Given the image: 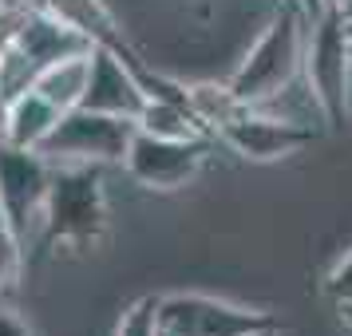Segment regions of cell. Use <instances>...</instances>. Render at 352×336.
Instances as JSON below:
<instances>
[{"mask_svg": "<svg viewBox=\"0 0 352 336\" xmlns=\"http://www.w3.org/2000/svg\"><path fill=\"white\" fill-rule=\"evenodd\" d=\"M340 4H344V0H324V8H340Z\"/></svg>", "mask_w": 352, "mask_h": 336, "instance_id": "cell-27", "label": "cell"}, {"mask_svg": "<svg viewBox=\"0 0 352 336\" xmlns=\"http://www.w3.org/2000/svg\"><path fill=\"white\" fill-rule=\"evenodd\" d=\"M210 155V139H155L135 131L127 150V170L151 190H178L194 182Z\"/></svg>", "mask_w": 352, "mask_h": 336, "instance_id": "cell-7", "label": "cell"}, {"mask_svg": "<svg viewBox=\"0 0 352 336\" xmlns=\"http://www.w3.org/2000/svg\"><path fill=\"white\" fill-rule=\"evenodd\" d=\"M293 4L305 12V20H320V12H324V0H293Z\"/></svg>", "mask_w": 352, "mask_h": 336, "instance_id": "cell-22", "label": "cell"}, {"mask_svg": "<svg viewBox=\"0 0 352 336\" xmlns=\"http://www.w3.org/2000/svg\"><path fill=\"white\" fill-rule=\"evenodd\" d=\"M32 4L44 8V12H52V16H60L72 28H80L99 48H123V36H119L115 16L107 12L103 0H32Z\"/></svg>", "mask_w": 352, "mask_h": 336, "instance_id": "cell-12", "label": "cell"}, {"mask_svg": "<svg viewBox=\"0 0 352 336\" xmlns=\"http://www.w3.org/2000/svg\"><path fill=\"white\" fill-rule=\"evenodd\" d=\"M44 222H48L52 238L67 241V245H91L103 238L107 206H103V186H99L96 166H64L52 175Z\"/></svg>", "mask_w": 352, "mask_h": 336, "instance_id": "cell-4", "label": "cell"}, {"mask_svg": "<svg viewBox=\"0 0 352 336\" xmlns=\"http://www.w3.org/2000/svg\"><path fill=\"white\" fill-rule=\"evenodd\" d=\"M305 80L313 91V103L320 107L324 123L340 131L349 123V87H352V40L344 32V12L324 8L320 20H313V36L305 40Z\"/></svg>", "mask_w": 352, "mask_h": 336, "instance_id": "cell-2", "label": "cell"}, {"mask_svg": "<svg viewBox=\"0 0 352 336\" xmlns=\"http://www.w3.org/2000/svg\"><path fill=\"white\" fill-rule=\"evenodd\" d=\"M91 52H87V56H67V60H60V64H48L40 76H36V91L48 99V103H56L60 111L83 107V96H87V71H91Z\"/></svg>", "mask_w": 352, "mask_h": 336, "instance_id": "cell-13", "label": "cell"}, {"mask_svg": "<svg viewBox=\"0 0 352 336\" xmlns=\"http://www.w3.org/2000/svg\"><path fill=\"white\" fill-rule=\"evenodd\" d=\"M301 8L289 0L281 4L273 20L265 24V32L254 40V48L245 52V60L238 64V71L230 76V91L254 107L265 103L277 91H285L297 80V71H305V28H301Z\"/></svg>", "mask_w": 352, "mask_h": 336, "instance_id": "cell-1", "label": "cell"}, {"mask_svg": "<svg viewBox=\"0 0 352 336\" xmlns=\"http://www.w3.org/2000/svg\"><path fill=\"white\" fill-rule=\"evenodd\" d=\"M324 293H329L336 304L352 301V249H344V257L329 269V277H324Z\"/></svg>", "mask_w": 352, "mask_h": 336, "instance_id": "cell-20", "label": "cell"}, {"mask_svg": "<svg viewBox=\"0 0 352 336\" xmlns=\"http://www.w3.org/2000/svg\"><path fill=\"white\" fill-rule=\"evenodd\" d=\"M135 123L119 115H103L91 107L64 111L40 155L56 166H103V162H127Z\"/></svg>", "mask_w": 352, "mask_h": 336, "instance_id": "cell-3", "label": "cell"}, {"mask_svg": "<svg viewBox=\"0 0 352 336\" xmlns=\"http://www.w3.org/2000/svg\"><path fill=\"white\" fill-rule=\"evenodd\" d=\"M36 76H40V64H36V60H28L16 44L0 56V91H4L8 99L28 96V91L36 87Z\"/></svg>", "mask_w": 352, "mask_h": 336, "instance_id": "cell-16", "label": "cell"}, {"mask_svg": "<svg viewBox=\"0 0 352 336\" xmlns=\"http://www.w3.org/2000/svg\"><path fill=\"white\" fill-rule=\"evenodd\" d=\"M0 336H32V333H28V324H24L16 313L0 309Z\"/></svg>", "mask_w": 352, "mask_h": 336, "instance_id": "cell-21", "label": "cell"}, {"mask_svg": "<svg viewBox=\"0 0 352 336\" xmlns=\"http://www.w3.org/2000/svg\"><path fill=\"white\" fill-rule=\"evenodd\" d=\"M277 317L206 293H170L159 304V336H250L273 328Z\"/></svg>", "mask_w": 352, "mask_h": 336, "instance_id": "cell-5", "label": "cell"}, {"mask_svg": "<svg viewBox=\"0 0 352 336\" xmlns=\"http://www.w3.org/2000/svg\"><path fill=\"white\" fill-rule=\"evenodd\" d=\"M146 87L135 71V56L123 48H96L91 52V71H87V96L83 107L103 115H119V119H139L146 107Z\"/></svg>", "mask_w": 352, "mask_h": 336, "instance_id": "cell-9", "label": "cell"}, {"mask_svg": "<svg viewBox=\"0 0 352 336\" xmlns=\"http://www.w3.org/2000/svg\"><path fill=\"white\" fill-rule=\"evenodd\" d=\"M336 309H340V320L349 324V333H352V301L349 304H336Z\"/></svg>", "mask_w": 352, "mask_h": 336, "instance_id": "cell-24", "label": "cell"}, {"mask_svg": "<svg viewBox=\"0 0 352 336\" xmlns=\"http://www.w3.org/2000/svg\"><path fill=\"white\" fill-rule=\"evenodd\" d=\"M250 336H281V324H273V328H261V333H250Z\"/></svg>", "mask_w": 352, "mask_h": 336, "instance_id": "cell-25", "label": "cell"}, {"mask_svg": "<svg viewBox=\"0 0 352 336\" xmlns=\"http://www.w3.org/2000/svg\"><path fill=\"white\" fill-rule=\"evenodd\" d=\"M60 107L48 103V99L40 96V91H28V96L12 99V111H8V131H4V143L12 146H24V150H40V146L48 143V135L56 131L60 123Z\"/></svg>", "mask_w": 352, "mask_h": 336, "instance_id": "cell-11", "label": "cell"}, {"mask_svg": "<svg viewBox=\"0 0 352 336\" xmlns=\"http://www.w3.org/2000/svg\"><path fill=\"white\" fill-rule=\"evenodd\" d=\"M135 131L155 135V139H210V131L194 119V111L182 99H162L151 96L143 115L135 119Z\"/></svg>", "mask_w": 352, "mask_h": 336, "instance_id": "cell-14", "label": "cell"}, {"mask_svg": "<svg viewBox=\"0 0 352 336\" xmlns=\"http://www.w3.org/2000/svg\"><path fill=\"white\" fill-rule=\"evenodd\" d=\"M186 103H190L194 119H198L210 135L218 127H226L234 115L245 111V103L230 91V83H194V87H186Z\"/></svg>", "mask_w": 352, "mask_h": 336, "instance_id": "cell-15", "label": "cell"}, {"mask_svg": "<svg viewBox=\"0 0 352 336\" xmlns=\"http://www.w3.org/2000/svg\"><path fill=\"white\" fill-rule=\"evenodd\" d=\"M52 190V162L40 150L0 143V214L12 222L20 238L32 222H44Z\"/></svg>", "mask_w": 352, "mask_h": 336, "instance_id": "cell-6", "label": "cell"}, {"mask_svg": "<svg viewBox=\"0 0 352 336\" xmlns=\"http://www.w3.org/2000/svg\"><path fill=\"white\" fill-rule=\"evenodd\" d=\"M344 32H349V40H352V16H349V20H344Z\"/></svg>", "mask_w": 352, "mask_h": 336, "instance_id": "cell-28", "label": "cell"}, {"mask_svg": "<svg viewBox=\"0 0 352 336\" xmlns=\"http://www.w3.org/2000/svg\"><path fill=\"white\" fill-rule=\"evenodd\" d=\"M24 273V238H20L12 222L0 214V293L12 289Z\"/></svg>", "mask_w": 352, "mask_h": 336, "instance_id": "cell-17", "label": "cell"}, {"mask_svg": "<svg viewBox=\"0 0 352 336\" xmlns=\"http://www.w3.org/2000/svg\"><path fill=\"white\" fill-rule=\"evenodd\" d=\"M340 12H344V20L352 16V0H344V4H340Z\"/></svg>", "mask_w": 352, "mask_h": 336, "instance_id": "cell-26", "label": "cell"}, {"mask_svg": "<svg viewBox=\"0 0 352 336\" xmlns=\"http://www.w3.org/2000/svg\"><path fill=\"white\" fill-rule=\"evenodd\" d=\"M28 8H32V4H20V0H0V56L16 44L20 24H24V16H28Z\"/></svg>", "mask_w": 352, "mask_h": 336, "instance_id": "cell-19", "label": "cell"}, {"mask_svg": "<svg viewBox=\"0 0 352 336\" xmlns=\"http://www.w3.org/2000/svg\"><path fill=\"white\" fill-rule=\"evenodd\" d=\"M8 111H12V99L0 91V143H4V131H8Z\"/></svg>", "mask_w": 352, "mask_h": 336, "instance_id": "cell-23", "label": "cell"}, {"mask_svg": "<svg viewBox=\"0 0 352 336\" xmlns=\"http://www.w3.org/2000/svg\"><path fill=\"white\" fill-rule=\"evenodd\" d=\"M159 304L162 297H139L135 304H127L115 336H159Z\"/></svg>", "mask_w": 352, "mask_h": 336, "instance_id": "cell-18", "label": "cell"}, {"mask_svg": "<svg viewBox=\"0 0 352 336\" xmlns=\"http://www.w3.org/2000/svg\"><path fill=\"white\" fill-rule=\"evenodd\" d=\"M16 48L24 52L28 60H36L40 71H44L48 64H60L67 56H87V52L99 48V44H91L80 28H72V24H64L60 16H52V12H44V8L32 4L28 16H24V24H20Z\"/></svg>", "mask_w": 352, "mask_h": 336, "instance_id": "cell-10", "label": "cell"}, {"mask_svg": "<svg viewBox=\"0 0 352 336\" xmlns=\"http://www.w3.org/2000/svg\"><path fill=\"white\" fill-rule=\"evenodd\" d=\"M214 139H222L234 155L250 162H277L305 150V146H313L317 131L305 127V123H289V119H270V115H257L245 107L226 127L214 131Z\"/></svg>", "mask_w": 352, "mask_h": 336, "instance_id": "cell-8", "label": "cell"}]
</instances>
